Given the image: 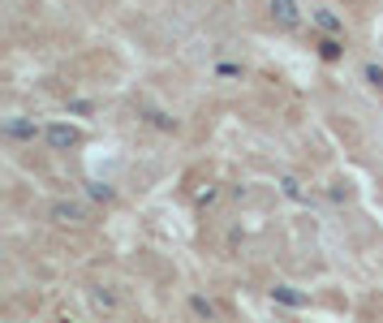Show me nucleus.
Instances as JSON below:
<instances>
[{
	"label": "nucleus",
	"instance_id": "2",
	"mask_svg": "<svg viewBox=\"0 0 383 323\" xmlns=\"http://www.w3.org/2000/svg\"><path fill=\"white\" fill-rule=\"evenodd\" d=\"M271 13H276L285 26H293V22H297V5H293V0H271Z\"/></svg>",
	"mask_w": 383,
	"mask_h": 323
},
{
	"label": "nucleus",
	"instance_id": "3",
	"mask_svg": "<svg viewBox=\"0 0 383 323\" xmlns=\"http://www.w3.org/2000/svg\"><path fill=\"white\" fill-rule=\"evenodd\" d=\"M52 215L65 220V225H74V220H82V207H78V203H57V207H52Z\"/></svg>",
	"mask_w": 383,
	"mask_h": 323
},
{
	"label": "nucleus",
	"instance_id": "7",
	"mask_svg": "<svg viewBox=\"0 0 383 323\" xmlns=\"http://www.w3.org/2000/svg\"><path fill=\"white\" fill-rule=\"evenodd\" d=\"M366 78H370L375 86H383V69H375V65H366Z\"/></svg>",
	"mask_w": 383,
	"mask_h": 323
},
{
	"label": "nucleus",
	"instance_id": "5",
	"mask_svg": "<svg viewBox=\"0 0 383 323\" xmlns=\"http://www.w3.org/2000/svg\"><path fill=\"white\" fill-rule=\"evenodd\" d=\"M319 26H323V30H341V22H336V18H332V13H327V9H323V13H319Z\"/></svg>",
	"mask_w": 383,
	"mask_h": 323
},
{
	"label": "nucleus",
	"instance_id": "6",
	"mask_svg": "<svg viewBox=\"0 0 383 323\" xmlns=\"http://www.w3.org/2000/svg\"><path fill=\"white\" fill-rule=\"evenodd\" d=\"M194 310H198L202 319H211V314H215V310H211V302H202V298H194Z\"/></svg>",
	"mask_w": 383,
	"mask_h": 323
},
{
	"label": "nucleus",
	"instance_id": "4",
	"mask_svg": "<svg viewBox=\"0 0 383 323\" xmlns=\"http://www.w3.org/2000/svg\"><path fill=\"white\" fill-rule=\"evenodd\" d=\"M5 130H9L13 138H35V125H26V121H9Z\"/></svg>",
	"mask_w": 383,
	"mask_h": 323
},
{
	"label": "nucleus",
	"instance_id": "1",
	"mask_svg": "<svg viewBox=\"0 0 383 323\" xmlns=\"http://www.w3.org/2000/svg\"><path fill=\"white\" fill-rule=\"evenodd\" d=\"M47 142H52V147H74V142H78V130H69V125H47Z\"/></svg>",
	"mask_w": 383,
	"mask_h": 323
}]
</instances>
